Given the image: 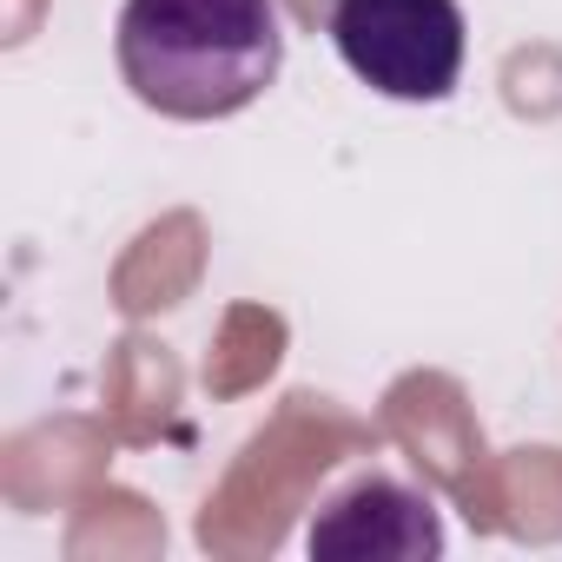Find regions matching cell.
Segmentation results:
<instances>
[{"mask_svg": "<svg viewBox=\"0 0 562 562\" xmlns=\"http://www.w3.org/2000/svg\"><path fill=\"white\" fill-rule=\"evenodd\" d=\"M120 74L166 120H232L285 67L278 0H126Z\"/></svg>", "mask_w": 562, "mask_h": 562, "instance_id": "6da1fadb", "label": "cell"}, {"mask_svg": "<svg viewBox=\"0 0 562 562\" xmlns=\"http://www.w3.org/2000/svg\"><path fill=\"white\" fill-rule=\"evenodd\" d=\"M331 47L384 100H450L463 74V8L457 0H338Z\"/></svg>", "mask_w": 562, "mask_h": 562, "instance_id": "7a4b0ae2", "label": "cell"}, {"mask_svg": "<svg viewBox=\"0 0 562 562\" xmlns=\"http://www.w3.org/2000/svg\"><path fill=\"white\" fill-rule=\"evenodd\" d=\"M312 555H331V562H424V555H443V522H437V503L397 476H358L345 483L318 522H312Z\"/></svg>", "mask_w": 562, "mask_h": 562, "instance_id": "3957f363", "label": "cell"}]
</instances>
